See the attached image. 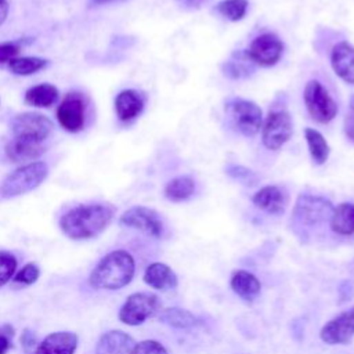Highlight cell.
Listing matches in <instances>:
<instances>
[{"mask_svg":"<svg viewBox=\"0 0 354 354\" xmlns=\"http://www.w3.org/2000/svg\"><path fill=\"white\" fill-rule=\"evenodd\" d=\"M44 152V147L37 142L14 137L6 147V155L12 162H25L39 158Z\"/></svg>","mask_w":354,"mask_h":354,"instance_id":"obj_21","label":"cell"},{"mask_svg":"<svg viewBox=\"0 0 354 354\" xmlns=\"http://www.w3.org/2000/svg\"><path fill=\"white\" fill-rule=\"evenodd\" d=\"M303 100L310 116L318 123H328L337 113V104L319 80L307 82Z\"/></svg>","mask_w":354,"mask_h":354,"instance_id":"obj_5","label":"cell"},{"mask_svg":"<svg viewBox=\"0 0 354 354\" xmlns=\"http://www.w3.org/2000/svg\"><path fill=\"white\" fill-rule=\"evenodd\" d=\"M227 173L231 177H234V178H236L239 181H243L246 184H254V181L257 180V177H256V174L253 171H250V170H248V169H245L242 166H230L227 169Z\"/></svg>","mask_w":354,"mask_h":354,"instance_id":"obj_32","label":"cell"},{"mask_svg":"<svg viewBox=\"0 0 354 354\" xmlns=\"http://www.w3.org/2000/svg\"><path fill=\"white\" fill-rule=\"evenodd\" d=\"M216 11L230 21H241L248 11V0H221Z\"/></svg>","mask_w":354,"mask_h":354,"instance_id":"obj_28","label":"cell"},{"mask_svg":"<svg viewBox=\"0 0 354 354\" xmlns=\"http://www.w3.org/2000/svg\"><path fill=\"white\" fill-rule=\"evenodd\" d=\"M252 202L268 214H281L288 205V194L278 185H266L252 196Z\"/></svg>","mask_w":354,"mask_h":354,"instance_id":"obj_14","label":"cell"},{"mask_svg":"<svg viewBox=\"0 0 354 354\" xmlns=\"http://www.w3.org/2000/svg\"><path fill=\"white\" fill-rule=\"evenodd\" d=\"M136 272L133 256L126 250H113L105 254L88 277L94 289L118 290L130 283Z\"/></svg>","mask_w":354,"mask_h":354,"instance_id":"obj_2","label":"cell"},{"mask_svg":"<svg viewBox=\"0 0 354 354\" xmlns=\"http://www.w3.org/2000/svg\"><path fill=\"white\" fill-rule=\"evenodd\" d=\"M129 354H167V350L158 340L148 339L136 343Z\"/></svg>","mask_w":354,"mask_h":354,"instance_id":"obj_31","label":"cell"},{"mask_svg":"<svg viewBox=\"0 0 354 354\" xmlns=\"http://www.w3.org/2000/svg\"><path fill=\"white\" fill-rule=\"evenodd\" d=\"M225 112L234 127L246 137L259 133L263 126V113L257 104L243 98H232L225 104Z\"/></svg>","mask_w":354,"mask_h":354,"instance_id":"obj_6","label":"cell"},{"mask_svg":"<svg viewBox=\"0 0 354 354\" xmlns=\"http://www.w3.org/2000/svg\"><path fill=\"white\" fill-rule=\"evenodd\" d=\"M261 138L266 148L271 151L279 149L293 133V123L289 112L283 108L272 109L264 122Z\"/></svg>","mask_w":354,"mask_h":354,"instance_id":"obj_7","label":"cell"},{"mask_svg":"<svg viewBox=\"0 0 354 354\" xmlns=\"http://www.w3.org/2000/svg\"><path fill=\"white\" fill-rule=\"evenodd\" d=\"M144 282L158 290H171L178 285L176 272L165 263H151L144 272Z\"/></svg>","mask_w":354,"mask_h":354,"instance_id":"obj_18","label":"cell"},{"mask_svg":"<svg viewBox=\"0 0 354 354\" xmlns=\"http://www.w3.org/2000/svg\"><path fill=\"white\" fill-rule=\"evenodd\" d=\"M344 133L347 138L354 144V98L350 102V108L344 118Z\"/></svg>","mask_w":354,"mask_h":354,"instance_id":"obj_34","label":"cell"},{"mask_svg":"<svg viewBox=\"0 0 354 354\" xmlns=\"http://www.w3.org/2000/svg\"><path fill=\"white\" fill-rule=\"evenodd\" d=\"M77 348V335L73 332H54L39 343L33 354H75Z\"/></svg>","mask_w":354,"mask_h":354,"instance_id":"obj_16","label":"cell"},{"mask_svg":"<svg viewBox=\"0 0 354 354\" xmlns=\"http://www.w3.org/2000/svg\"><path fill=\"white\" fill-rule=\"evenodd\" d=\"M180 6H184L187 8H198L202 6L205 0H176Z\"/></svg>","mask_w":354,"mask_h":354,"instance_id":"obj_36","label":"cell"},{"mask_svg":"<svg viewBox=\"0 0 354 354\" xmlns=\"http://www.w3.org/2000/svg\"><path fill=\"white\" fill-rule=\"evenodd\" d=\"M330 228L339 235L354 234V203L343 202L333 207L330 216Z\"/></svg>","mask_w":354,"mask_h":354,"instance_id":"obj_22","label":"cell"},{"mask_svg":"<svg viewBox=\"0 0 354 354\" xmlns=\"http://www.w3.org/2000/svg\"><path fill=\"white\" fill-rule=\"evenodd\" d=\"M330 65L342 80L354 84V46L348 41L337 43L330 53Z\"/></svg>","mask_w":354,"mask_h":354,"instance_id":"obj_15","label":"cell"},{"mask_svg":"<svg viewBox=\"0 0 354 354\" xmlns=\"http://www.w3.org/2000/svg\"><path fill=\"white\" fill-rule=\"evenodd\" d=\"M354 336V306L328 321L319 337L326 344H346Z\"/></svg>","mask_w":354,"mask_h":354,"instance_id":"obj_13","label":"cell"},{"mask_svg":"<svg viewBox=\"0 0 354 354\" xmlns=\"http://www.w3.org/2000/svg\"><path fill=\"white\" fill-rule=\"evenodd\" d=\"M304 137L314 163L324 165L329 158V145L324 136L318 130L307 127L304 130Z\"/></svg>","mask_w":354,"mask_h":354,"instance_id":"obj_26","label":"cell"},{"mask_svg":"<svg viewBox=\"0 0 354 354\" xmlns=\"http://www.w3.org/2000/svg\"><path fill=\"white\" fill-rule=\"evenodd\" d=\"M8 14V3L7 0H0V25L6 21Z\"/></svg>","mask_w":354,"mask_h":354,"instance_id":"obj_37","label":"cell"},{"mask_svg":"<svg viewBox=\"0 0 354 354\" xmlns=\"http://www.w3.org/2000/svg\"><path fill=\"white\" fill-rule=\"evenodd\" d=\"M47 65V61L39 57H22V58H14L8 62V68L15 75H32L40 69H43Z\"/></svg>","mask_w":354,"mask_h":354,"instance_id":"obj_27","label":"cell"},{"mask_svg":"<svg viewBox=\"0 0 354 354\" xmlns=\"http://www.w3.org/2000/svg\"><path fill=\"white\" fill-rule=\"evenodd\" d=\"M333 205L330 201L315 195H300L295 209L293 217L304 225H315L330 220Z\"/></svg>","mask_w":354,"mask_h":354,"instance_id":"obj_9","label":"cell"},{"mask_svg":"<svg viewBox=\"0 0 354 354\" xmlns=\"http://www.w3.org/2000/svg\"><path fill=\"white\" fill-rule=\"evenodd\" d=\"M283 53V43L272 33H263L257 36L246 50L250 61L260 66L275 65Z\"/></svg>","mask_w":354,"mask_h":354,"instance_id":"obj_11","label":"cell"},{"mask_svg":"<svg viewBox=\"0 0 354 354\" xmlns=\"http://www.w3.org/2000/svg\"><path fill=\"white\" fill-rule=\"evenodd\" d=\"M17 259L11 252L0 250V288L4 286L15 274Z\"/></svg>","mask_w":354,"mask_h":354,"instance_id":"obj_29","label":"cell"},{"mask_svg":"<svg viewBox=\"0 0 354 354\" xmlns=\"http://www.w3.org/2000/svg\"><path fill=\"white\" fill-rule=\"evenodd\" d=\"M134 339L122 330H109L101 335L95 346V354H129L134 347Z\"/></svg>","mask_w":354,"mask_h":354,"instance_id":"obj_17","label":"cell"},{"mask_svg":"<svg viewBox=\"0 0 354 354\" xmlns=\"http://www.w3.org/2000/svg\"><path fill=\"white\" fill-rule=\"evenodd\" d=\"M14 335V329L10 325H4L0 328V354H6L11 346V337Z\"/></svg>","mask_w":354,"mask_h":354,"instance_id":"obj_35","label":"cell"},{"mask_svg":"<svg viewBox=\"0 0 354 354\" xmlns=\"http://www.w3.org/2000/svg\"><path fill=\"white\" fill-rule=\"evenodd\" d=\"M120 224L138 230L147 235L159 238L163 234V223L160 216L149 207L133 206L120 216Z\"/></svg>","mask_w":354,"mask_h":354,"instance_id":"obj_10","label":"cell"},{"mask_svg":"<svg viewBox=\"0 0 354 354\" xmlns=\"http://www.w3.org/2000/svg\"><path fill=\"white\" fill-rule=\"evenodd\" d=\"M21 46L17 41H8L0 44V65L8 64L19 53Z\"/></svg>","mask_w":354,"mask_h":354,"instance_id":"obj_33","label":"cell"},{"mask_svg":"<svg viewBox=\"0 0 354 354\" xmlns=\"http://www.w3.org/2000/svg\"><path fill=\"white\" fill-rule=\"evenodd\" d=\"M95 1H106V0H95Z\"/></svg>","mask_w":354,"mask_h":354,"instance_id":"obj_38","label":"cell"},{"mask_svg":"<svg viewBox=\"0 0 354 354\" xmlns=\"http://www.w3.org/2000/svg\"><path fill=\"white\" fill-rule=\"evenodd\" d=\"M115 207L108 203L79 205L59 218L61 231L73 241L90 239L100 235L112 221Z\"/></svg>","mask_w":354,"mask_h":354,"instance_id":"obj_1","label":"cell"},{"mask_svg":"<svg viewBox=\"0 0 354 354\" xmlns=\"http://www.w3.org/2000/svg\"><path fill=\"white\" fill-rule=\"evenodd\" d=\"M115 109L122 122H129L142 112L144 100L136 90H123L115 100Z\"/></svg>","mask_w":354,"mask_h":354,"instance_id":"obj_19","label":"cell"},{"mask_svg":"<svg viewBox=\"0 0 354 354\" xmlns=\"http://www.w3.org/2000/svg\"><path fill=\"white\" fill-rule=\"evenodd\" d=\"M230 286L245 301H253L261 290L260 281L246 270L235 271L231 275Z\"/></svg>","mask_w":354,"mask_h":354,"instance_id":"obj_20","label":"cell"},{"mask_svg":"<svg viewBox=\"0 0 354 354\" xmlns=\"http://www.w3.org/2000/svg\"><path fill=\"white\" fill-rule=\"evenodd\" d=\"M159 319L176 329H189L198 324V318L188 310L180 307H169L159 313Z\"/></svg>","mask_w":354,"mask_h":354,"instance_id":"obj_24","label":"cell"},{"mask_svg":"<svg viewBox=\"0 0 354 354\" xmlns=\"http://www.w3.org/2000/svg\"><path fill=\"white\" fill-rule=\"evenodd\" d=\"M14 137L41 144L51 133L53 123L48 118L36 112H24L14 118L11 123Z\"/></svg>","mask_w":354,"mask_h":354,"instance_id":"obj_8","label":"cell"},{"mask_svg":"<svg viewBox=\"0 0 354 354\" xmlns=\"http://www.w3.org/2000/svg\"><path fill=\"white\" fill-rule=\"evenodd\" d=\"M48 169L43 162H32L8 174L0 185L3 198H14L37 188L47 177Z\"/></svg>","mask_w":354,"mask_h":354,"instance_id":"obj_3","label":"cell"},{"mask_svg":"<svg viewBox=\"0 0 354 354\" xmlns=\"http://www.w3.org/2000/svg\"><path fill=\"white\" fill-rule=\"evenodd\" d=\"M195 192V181L189 176H178L171 178L165 187V196L173 202H183Z\"/></svg>","mask_w":354,"mask_h":354,"instance_id":"obj_23","label":"cell"},{"mask_svg":"<svg viewBox=\"0 0 354 354\" xmlns=\"http://www.w3.org/2000/svg\"><path fill=\"white\" fill-rule=\"evenodd\" d=\"M40 277V268L35 263H28L25 264L14 277L15 283L21 285H32L35 283Z\"/></svg>","mask_w":354,"mask_h":354,"instance_id":"obj_30","label":"cell"},{"mask_svg":"<svg viewBox=\"0 0 354 354\" xmlns=\"http://www.w3.org/2000/svg\"><path fill=\"white\" fill-rule=\"evenodd\" d=\"M58 100V88L50 83H41L30 87L25 94V101L33 106H50Z\"/></svg>","mask_w":354,"mask_h":354,"instance_id":"obj_25","label":"cell"},{"mask_svg":"<svg viewBox=\"0 0 354 354\" xmlns=\"http://www.w3.org/2000/svg\"><path fill=\"white\" fill-rule=\"evenodd\" d=\"M162 311L159 297L149 292L130 295L119 310V319L130 326H137Z\"/></svg>","mask_w":354,"mask_h":354,"instance_id":"obj_4","label":"cell"},{"mask_svg":"<svg viewBox=\"0 0 354 354\" xmlns=\"http://www.w3.org/2000/svg\"><path fill=\"white\" fill-rule=\"evenodd\" d=\"M84 113H86V101L80 93L71 91L65 95L61 105L57 109V119L59 124L71 131H80L84 126Z\"/></svg>","mask_w":354,"mask_h":354,"instance_id":"obj_12","label":"cell"}]
</instances>
